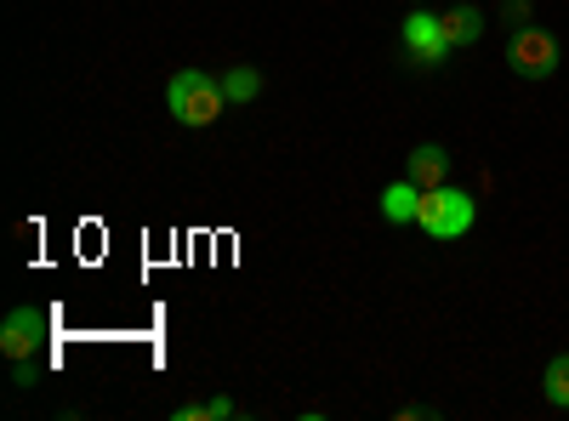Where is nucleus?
Returning <instances> with one entry per match:
<instances>
[{
  "label": "nucleus",
  "instance_id": "f257e3e1",
  "mask_svg": "<svg viewBox=\"0 0 569 421\" xmlns=\"http://www.w3.org/2000/svg\"><path fill=\"white\" fill-rule=\"evenodd\" d=\"M166 109L177 126L200 131V126H217V114L228 109V91H222V74H206V69H177L171 86H166Z\"/></svg>",
  "mask_w": 569,
  "mask_h": 421
},
{
  "label": "nucleus",
  "instance_id": "f03ea898",
  "mask_svg": "<svg viewBox=\"0 0 569 421\" xmlns=\"http://www.w3.org/2000/svg\"><path fill=\"white\" fill-rule=\"evenodd\" d=\"M472 222H479V206H472V194H467V189H450V182H439V189H421L416 228H421L433 245L461 240V233H467Z\"/></svg>",
  "mask_w": 569,
  "mask_h": 421
},
{
  "label": "nucleus",
  "instance_id": "7ed1b4c3",
  "mask_svg": "<svg viewBox=\"0 0 569 421\" xmlns=\"http://www.w3.org/2000/svg\"><path fill=\"white\" fill-rule=\"evenodd\" d=\"M558 63H563V46H558L552 29H541V23H518V29H512V40H507V69H512L518 80H552Z\"/></svg>",
  "mask_w": 569,
  "mask_h": 421
},
{
  "label": "nucleus",
  "instance_id": "20e7f679",
  "mask_svg": "<svg viewBox=\"0 0 569 421\" xmlns=\"http://www.w3.org/2000/svg\"><path fill=\"white\" fill-rule=\"evenodd\" d=\"M46 331H52L46 308L23 302V308H12L7 319H0V353H7L12 364H18V359H34V348L46 342Z\"/></svg>",
  "mask_w": 569,
  "mask_h": 421
},
{
  "label": "nucleus",
  "instance_id": "39448f33",
  "mask_svg": "<svg viewBox=\"0 0 569 421\" xmlns=\"http://www.w3.org/2000/svg\"><path fill=\"white\" fill-rule=\"evenodd\" d=\"M399 40H405V58H410L416 69H439V63L450 58L445 23H439L433 12H410V18H405V29H399Z\"/></svg>",
  "mask_w": 569,
  "mask_h": 421
},
{
  "label": "nucleus",
  "instance_id": "423d86ee",
  "mask_svg": "<svg viewBox=\"0 0 569 421\" xmlns=\"http://www.w3.org/2000/svg\"><path fill=\"white\" fill-rule=\"evenodd\" d=\"M439 23H445L450 52H461V46H479V40H485V23H490V12H479L472 0H450V7L439 12Z\"/></svg>",
  "mask_w": 569,
  "mask_h": 421
},
{
  "label": "nucleus",
  "instance_id": "0eeeda50",
  "mask_svg": "<svg viewBox=\"0 0 569 421\" xmlns=\"http://www.w3.org/2000/svg\"><path fill=\"white\" fill-rule=\"evenodd\" d=\"M450 149L445 143H416L410 154H405V177L416 182V189H439V182H450Z\"/></svg>",
  "mask_w": 569,
  "mask_h": 421
},
{
  "label": "nucleus",
  "instance_id": "6e6552de",
  "mask_svg": "<svg viewBox=\"0 0 569 421\" xmlns=\"http://www.w3.org/2000/svg\"><path fill=\"white\" fill-rule=\"evenodd\" d=\"M416 211H421V189L410 177H399V182H388L382 189V217L393 222V228H405V222H416Z\"/></svg>",
  "mask_w": 569,
  "mask_h": 421
},
{
  "label": "nucleus",
  "instance_id": "1a4fd4ad",
  "mask_svg": "<svg viewBox=\"0 0 569 421\" xmlns=\"http://www.w3.org/2000/svg\"><path fill=\"white\" fill-rule=\"evenodd\" d=\"M222 91H228V103H251L262 91V74L251 63H233V69H222Z\"/></svg>",
  "mask_w": 569,
  "mask_h": 421
},
{
  "label": "nucleus",
  "instance_id": "9d476101",
  "mask_svg": "<svg viewBox=\"0 0 569 421\" xmlns=\"http://www.w3.org/2000/svg\"><path fill=\"white\" fill-rule=\"evenodd\" d=\"M222 415H240V404H233V399H194V404H177L171 410V421H222Z\"/></svg>",
  "mask_w": 569,
  "mask_h": 421
},
{
  "label": "nucleus",
  "instance_id": "9b49d317",
  "mask_svg": "<svg viewBox=\"0 0 569 421\" xmlns=\"http://www.w3.org/2000/svg\"><path fill=\"white\" fill-rule=\"evenodd\" d=\"M541 393H547V404L569 410V353H558V359L541 370Z\"/></svg>",
  "mask_w": 569,
  "mask_h": 421
},
{
  "label": "nucleus",
  "instance_id": "f8f14e48",
  "mask_svg": "<svg viewBox=\"0 0 569 421\" xmlns=\"http://www.w3.org/2000/svg\"><path fill=\"white\" fill-rule=\"evenodd\" d=\"M12 382H18V388H34V382H40V364H34V359H18V377H12Z\"/></svg>",
  "mask_w": 569,
  "mask_h": 421
},
{
  "label": "nucleus",
  "instance_id": "ddd939ff",
  "mask_svg": "<svg viewBox=\"0 0 569 421\" xmlns=\"http://www.w3.org/2000/svg\"><path fill=\"white\" fill-rule=\"evenodd\" d=\"M501 12H507V23H512V29H518V18H525V12H530V7H525V0H507V7H501Z\"/></svg>",
  "mask_w": 569,
  "mask_h": 421
},
{
  "label": "nucleus",
  "instance_id": "4468645a",
  "mask_svg": "<svg viewBox=\"0 0 569 421\" xmlns=\"http://www.w3.org/2000/svg\"><path fill=\"white\" fill-rule=\"evenodd\" d=\"M410 7H421V0H410Z\"/></svg>",
  "mask_w": 569,
  "mask_h": 421
}]
</instances>
